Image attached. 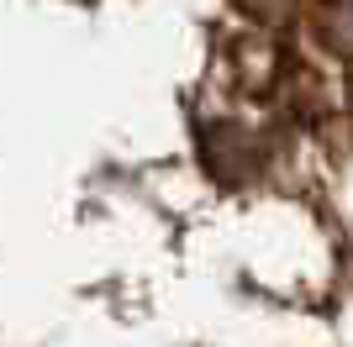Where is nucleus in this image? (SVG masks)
Wrapping results in <instances>:
<instances>
[{
  "instance_id": "obj_1",
  "label": "nucleus",
  "mask_w": 353,
  "mask_h": 347,
  "mask_svg": "<svg viewBox=\"0 0 353 347\" xmlns=\"http://www.w3.org/2000/svg\"><path fill=\"white\" fill-rule=\"evenodd\" d=\"M201 147H206V163L216 179L227 185H243L253 174L264 169V143L253 137L248 127H237V121H216V127L201 132Z\"/></svg>"
},
{
  "instance_id": "obj_2",
  "label": "nucleus",
  "mask_w": 353,
  "mask_h": 347,
  "mask_svg": "<svg viewBox=\"0 0 353 347\" xmlns=\"http://www.w3.org/2000/svg\"><path fill=\"white\" fill-rule=\"evenodd\" d=\"M311 32L327 53H338L353 63V0H322L316 16H311Z\"/></svg>"
},
{
  "instance_id": "obj_3",
  "label": "nucleus",
  "mask_w": 353,
  "mask_h": 347,
  "mask_svg": "<svg viewBox=\"0 0 353 347\" xmlns=\"http://www.w3.org/2000/svg\"><path fill=\"white\" fill-rule=\"evenodd\" d=\"M248 16H259V21H285V16L301 6V0H237Z\"/></svg>"
}]
</instances>
